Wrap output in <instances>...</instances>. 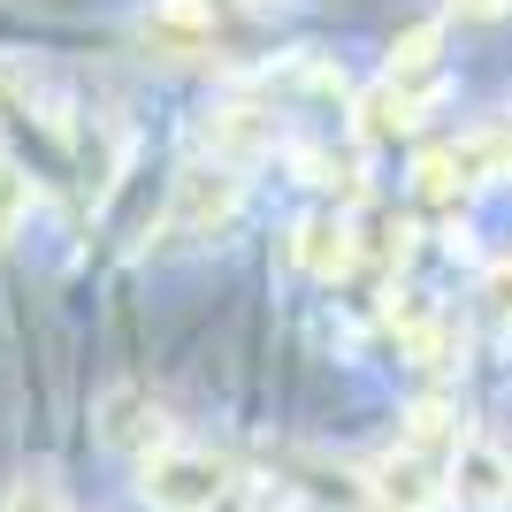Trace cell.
Here are the masks:
<instances>
[{
  "instance_id": "1",
  "label": "cell",
  "mask_w": 512,
  "mask_h": 512,
  "mask_svg": "<svg viewBox=\"0 0 512 512\" xmlns=\"http://www.w3.org/2000/svg\"><path fill=\"white\" fill-rule=\"evenodd\" d=\"M138 497L153 512H222L237 490L207 444H161L153 459H138Z\"/></svg>"
},
{
  "instance_id": "2",
  "label": "cell",
  "mask_w": 512,
  "mask_h": 512,
  "mask_svg": "<svg viewBox=\"0 0 512 512\" xmlns=\"http://www.w3.org/2000/svg\"><path fill=\"white\" fill-rule=\"evenodd\" d=\"M237 176L230 169H184L176 176V207H169V230L184 237H222L230 230V214H237Z\"/></svg>"
},
{
  "instance_id": "3",
  "label": "cell",
  "mask_w": 512,
  "mask_h": 512,
  "mask_svg": "<svg viewBox=\"0 0 512 512\" xmlns=\"http://www.w3.org/2000/svg\"><path fill=\"white\" fill-rule=\"evenodd\" d=\"M451 497L467 512H497V505H512V459H505V444H490V436H467V444L451 451Z\"/></svg>"
},
{
  "instance_id": "4",
  "label": "cell",
  "mask_w": 512,
  "mask_h": 512,
  "mask_svg": "<svg viewBox=\"0 0 512 512\" xmlns=\"http://www.w3.org/2000/svg\"><path fill=\"white\" fill-rule=\"evenodd\" d=\"M138 46L161 54V62H207L214 54V16L192 8V0H161L138 16Z\"/></svg>"
},
{
  "instance_id": "5",
  "label": "cell",
  "mask_w": 512,
  "mask_h": 512,
  "mask_svg": "<svg viewBox=\"0 0 512 512\" xmlns=\"http://www.w3.org/2000/svg\"><path fill=\"white\" fill-rule=\"evenodd\" d=\"M367 490L383 497L390 512H428V505H444L451 497V474L436 467V459H413V451H390L383 467H375V482Z\"/></svg>"
},
{
  "instance_id": "6",
  "label": "cell",
  "mask_w": 512,
  "mask_h": 512,
  "mask_svg": "<svg viewBox=\"0 0 512 512\" xmlns=\"http://www.w3.org/2000/svg\"><path fill=\"white\" fill-rule=\"evenodd\" d=\"M291 260H299L314 283H337L352 260H360V237H352V222L344 214H306L299 230H291Z\"/></svg>"
},
{
  "instance_id": "7",
  "label": "cell",
  "mask_w": 512,
  "mask_h": 512,
  "mask_svg": "<svg viewBox=\"0 0 512 512\" xmlns=\"http://www.w3.org/2000/svg\"><path fill=\"white\" fill-rule=\"evenodd\" d=\"M100 436L115 451H138V459H153L161 451V413L146 406V390H130V383H115L100 398Z\"/></svg>"
},
{
  "instance_id": "8",
  "label": "cell",
  "mask_w": 512,
  "mask_h": 512,
  "mask_svg": "<svg viewBox=\"0 0 512 512\" xmlns=\"http://www.w3.org/2000/svg\"><path fill=\"white\" fill-rule=\"evenodd\" d=\"M207 146L222 153V161H253V153L276 146V123H268L253 100H222V107L207 115Z\"/></svg>"
},
{
  "instance_id": "9",
  "label": "cell",
  "mask_w": 512,
  "mask_h": 512,
  "mask_svg": "<svg viewBox=\"0 0 512 512\" xmlns=\"http://www.w3.org/2000/svg\"><path fill=\"white\" fill-rule=\"evenodd\" d=\"M467 444V428H459V413L444 406V398H421V406L406 413V451L413 459H444L451 467V451Z\"/></svg>"
},
{
  "instance_id": "10",
  "label": "cell",
  "mask_w": 512,
  "mask_h": 512,
  "mask_svg": "<svg viewBox=\"0 0 512 512\" xmlns=\"http://www.w3.org/2000/svg\"><path fill=\"white\" fill-rule=\"evenodd\" d=\"M436 46H444V23H413L406 39L390 46V77H428V62H436Z\"/></svg>"
},
{
  "instance_id": "11",
  "label": "cell",
  "mask_w": 512,
  "mask_h": 512,
  "mask_svg": "<svg viewBox=\"0 0 512 512\" xmlns=\"http://www.w3.org/2000/svg\"><path fill=\"white\" fill-rule=\"evenodd\" d=\"M413 176H421V199H451L459 184H467V176H459V153H451V146L421 153V169H413Z\"/></svg>"
},
{
  "instance_id": "12",
  "label": "cell",
  "mask_w": 512,
  "mask_h": 512,
  "mask_svg": "<svg viewBox=\"0 0 512 512\" xmlns=\"http://www.w3.org/2000/svg\"><path fill=\"white\" fill-rule=\"evenodd\" d=\"M0 512H62V497H54V482H46V474H23Z\"/></svg>"
},
{
  "instance_id": "13",
  "label": "cell",
  "mask_w": 512,
  "mask_h": 512,
  "mask_svg": "<svg viewBox=\"0 0 512 512\" xmlns=\"http://www.w3.org/2000/svg\"><path fill=\"white\" fill-rule=\"evenodd\" d=\"M23 199H31V184L16 176V161H0V245H8V230H16Z\"/></svg>"
},
{
  "instance_id": "14",
  "label": "cell",
  "mask_w": 512,
  "mask_h": 512,
  "mask_svg": "<svg viewBox=\"0 0 512 512\" xmlns=\"http://www.w3.org/2000/svg\"><path fill=\"white\" fill-rule=\"evenodd\" d=\"M482 299H490V314H497V337H512V260H497V268H490Z\"/></svg>"
},
{
  "instance_id": "15",
  "label": "cell",
  "mask_w": 512,
  "mask_h": 512,
  "mask_svg": "<svg viewBox=\"0 0 512 512\" xmlns=\"http://www.w3.org/2000/svg\"><path fill=\"white\" fill-rule=\"evenodd\" d=\"M459 16H474V23H490V16H505V0H451Z\"/></svg>"
},
{
  "instance_id": "16",
  "label": "cell",
  "mask_w": 512,
  "mask_h": 512,
  "mask_svg": "<svg viewBox=\"0 0 512 512\" xmlns=\"http://www.w3.org/2000/svg\"><path fill=\"white\" fill-rule=\"evenodd\" d=\"M497 138H505V169H512V130H497Z\"/></svg>"
},
{
  "instance_id": "17",
  "label": "cell",
  "mask_w": 512,
  "mask_h": 512,
  "mask_svg": "<svg viewBox=\"0 0 512 512\" xmlns=\"http://www.w3.org/2000/svg\"><path fill=\"white\" fill-rule=\"evenodd\" d=\"M222 512H245V497H230V505H222Z\"/></svg>"
}]
</instances>
